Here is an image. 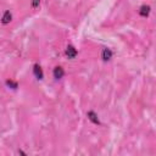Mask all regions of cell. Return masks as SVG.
I'll use <instances>...</instances> for the list:
<instances>
[{
  "label": "cell",
  "instance_id": "1",
  "mask_svg": "<svg viewBox=\"0 0 156 156\" xmlns=\"http://www.w3.org/2000/svg\"><path fill=\"white\" fill-rule=\"evenodd\" d=\"M77 54H78V51L73 45H69L67 48H66V56H67L69 59H71V60L75 59L77 56Z\"/></svg>",
  "mask_w": 156,
  "mask_h": 156
},
{
  "label": "cell",
  "instance_id": "2",
  "mask_svg": "<svg viewBox=\"0 0 156 156\" xmlns=\"http://www.w3.org/2000/svg\"><path fill=\"white\" fill-rule=\"evenodd\" d=\"M33 73H34V76H35L37 79H43V78H44L43 70H41V67H40V65H38V63H35V65L33 66Z\"/></svg>",
  "mask_w": 156,
  "mask_h": 156
},
{
  "label": "cell",
  "instance_id": "3",
  "mask_svg": "<svg viewBox=\"0 0 156 156\" xmlns=\"http://www.w3.org/2000/svg\"><path fill=\"white\" fill-rule=\"evenodd\" d=\"M53 75H54V78H55V79H61V78L65 76V70L61 67V66H56V67L54 69Z\"/></svg>",
  "mask_w": 156,
  "mask_h": 156
},
{
  "label": "cell",
  "instance_id": "4",
  "mask_svg": "<svg viewBox=\"0 0 156 156\" xmlns=\"http://www.w3.org/2000/svg\"><path fill=\"white\" fill-rule=\"evenodd\" d=\"M112 55H114V53L111 51V49L105 48V49H102V53H101V59H102L104 61H109V60H111Z\"/></svg>",
  "mask_w": 156,
  "mask_h": 156
},
{
  "label": "cell",
  "instance_id": "5",
  "mask_svg": "<svg viewBox=\"0 0 156 156\" xmlns=\"http://www.w3.org/2000/svg\"><path fill=\"white\" fill-rule=\"evenodd\" d=\"M11 21H12V14L10 11H5L3 17H2V23L3 25H9Z\"/></svg>",
  "mask_w": 156,
  "mask_h": 156
},
{
  "label": "cell",
  "instance_id": "6",
  "mask_svg": "<svg viewBox=\"0 0 156 156\" xmlns=\"http://www.w3.org/2000/svg\"><path fill=\"white\" fill-rule=\"evenodd\" d=\"M87 116H88L89 121H92L94 124H100V121H99V118H98V115L94 112V111H89V112L87 114Z\"/></svg>",
  "mask_w": 156,
  "mask_h": 156
},
{
  "label": "cell",
  "instance_id": "7",
  "mask_svg": "<svg viewBox=\"0 0 156 156\" xmlns=\"http://www.w3.org/2000/svg\"><path fill=\"white\" fill-rule=\"evenodd\" d=\"M150 6L149 5H143L142 8H140V10H139V15L142 16V17H148L149 16V14H150Z\"/></svg>",
  "mask_w": 156,
  "mask_h": 156
},
{
  "label": "cell",
  "instance_id": "8",
  "mask_svg": "<svg viewBox=\"0 0 156 156\" xmlns=\"http://www.w3.org/2000/svg\"><path fill=\"white\" fill-rule=\"evenodd\" d=\"M6 85L10 87L11 89H17V88H18V83H17V82H14V81H11V79H8V81H6Z\"/></svg>",
  "mask_w": 156,
  "mask_h": 156
},
{
  "label": "cell",
  "instance_id": "9",
  "mask_svg": "<svg viewBox=\"0 0 156 156\" xmlns=\"http://www.w3.org/2000/svg\"><path fill=\"white\" fill-rule=\"evenodd\" d=\"M40 4V0H32V8L33 9H37Z\"/></svg>",
  "mask_w": 156,
  "mask_h": 156
}]
</instances>
